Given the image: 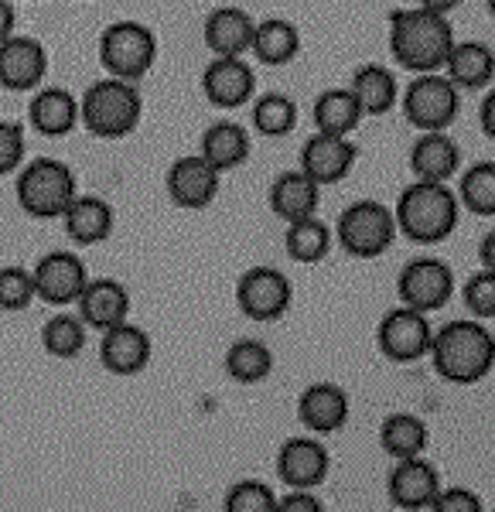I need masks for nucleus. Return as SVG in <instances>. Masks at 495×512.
I'll return each mask as SVG.
<instances>
[{"label":"nucleus","mask_w":495,"mask_h":512,"mask_svg":"<svg viewBox=\"0 0 495 512\" xmlns=\"http://www.w3.org/2000/svg\"><path fill=\"white\" fill-rule=\"evenodd\" d=\"M451 48H455V28L444 14L424 7H396L390 14V52L407 72L427 76L444 69Z\"/></svg>","instance_id":"1"},{"label":"nucleus","mask_w":495,"mask_h":512,"mask_svg":"<svg viewBox=\"0 0 495 512\" xmlns=\"http://www.w3.org/2000/svg\"><path fill=\"white\" fill-rule=\"evenodd\" d=\"M434 373L455 386H472L495 366V338L478 321H448L431 338Z\"/></svg>","instance_id":"2"},{"label":"nucleus","mask_w":495,"mask_h":512,"mask_svg":"<svg viewBox=\"0 0 495 512\" xmlns=\"http://www.w3.org/2000/svg\"><path fill=\"white\" fill-rule=\"evenodd\" d=\"M458 198L451 195L448 185H434V181H414L396 198V229L420 246L441 243L455 233L458 226Z\"/></svg>","instance_id":"3"},{"label":"nucleus","mask_w":495,"mask_h":512,"mask_svg":"<svg viewBox=\"0 0 495 512\" xmlns=\"http://www.w3.org/2000/svg\"><path fill=\"white\" fill-rule=\"evenodd\" d=\"M144 117V99L137 93V82L127 79H99L79 99V123L99 140H120L137 130Z\"/></svg>","instance_id":"4"},{"label":"nucleus","mask_w":495,"mask_h":512,"mask_svg":"<svg viewBox=\"0 0 495 512\" xmlns=\"http://www.w3.org/2000/svg\"><path fill=\"white\" fill-rule=\"evenodd\" d=\"M14 195H18V205L31 219H62L65 209L76 202L79 188L76 175L65 161L35 158L21 164Z\"/></svg>","instance_id":"5"},{"label":"nucleus","mask_w":495,"mask_h":512,"mask_svg":"<svg viewBox=\"0 0 495 512\" xmlns=\"http://www.w3.org/2000/svg\"><path fill=\"white\" fill-rule=\"evenodd\" d=\"M154 59H158V38L147 24L113 21L99 35V65L106 69V76L137 82L151 72Z\"/></svg>","instance_id":"6"},{"label":"nucleus","mask_w":495,"mask_h":512,"mask_svg":"<svg viewBox=\"0 0 495 512\" xmlns=\"http://www.w3.org/2000/svg\"><path fill=\"white\" fill-rule=\"evenodd\" d=\"M335 233H338L342 250L349 256H356V260H373V256H383L393 246L396 219L383 202L362 198V202L349 205V209L338 216Z\"/></svg>","instance_id":"7"},{"label":"nucleus","mask_w":495,"mask_h":512,"mask_svg":"<svg viewBox=\"0 0 495 512\" xmlns=\"http://www.w3.org/2000/svg\"><path fill=\"white\" fill-rule=\"evenodd\" d=\"M458 106V89L444 76H437V72L417 76L407 93H403V117H407L410 127L424 130V134L448 130L458 117Z\"/></svg>","instance_id":"8"},{"label":"nucleus","mask_w":495,"mask_h":512,"mask_svg":"<svg viewBox=\"0 0 495 512\" xmlns=\"http://www.w3.org/2000/svg\"><path fill=\"white\" fill-rule=\"evenodd\" d=\"M396 294H400L403 308L427 315V311H437L451 301V294H455V274H451L448 263L431 260V256L410 260L400 270V277H396Z\"/></svg>","instance_id":"9"},{"label":"nucleus","mask_w":495,"mask_h":512,"mask_svg":"<svg viewBox=\"0 0 495 512\" xmlns=\"http://www.w3.org/2000/svg\"><path fill=\"white\" fill-rule=\"evenodd\" d=\"M31 277H35V297L52 304V308H69V304H76L89 284L86 263H82L76 253H65V250L41 256L35 263V270H31Z\"/></svg>","instance_id":"10"},{"label":"nucleus","mask_w":495,"mask_h":512,"mask_svg":"<svg viewBox=\"0 0 495 512\" xmlns=\"http://www.w3.org/2000/svg\"><path fill=\"white\" fill-rule=\"evenodd\" d=\"M236 304L250 321H277L291 308V280L277 267H250L236 284Z\"/></svg>","instance_id":"11"},{"label":"nucleus","mask_w":495,"mask_h":512,"mask_svg":"<svg viewBox=\"0 0 495 512\" xmlns=\"http://www.w3.org/2000/svg\"><path fill=\"white\" fill-rule=\"evenodd\" d=\"M431 325H427V315L410 308H396L390 311L376 328V345L386 359L393 362H417L431 352Z\"/></svg>","instance_id":"12"},{"label":"nucleus","mask_w":495,"mask_h":512,"mask_svg":"<svg viewBox=\"0 0 495 512\" xmlns=\"http://www.w3.org/2000/svg\"><path fill=\"white\" fill-rule=\"evenodd\" d=\"M48 52L38 38L14 35L0 45V86L11 93H35L45 82Z\"/></svg>","instance_id":"13"},{"label":"nucleus","mask_w":495,"mask_h":512,"mask_svg":"<svg viewBox=\"0 0 495 512\" xmlns=\"http://www.w3.org/2000/svg\"><path fill=\"white\" fill-rule=\"evenodd\" d=\"M219 178L222 175L202 154H185L168 168L164 185H168V195L178 209H205L219 195Z\"/></svg>","instance_id":"14"},{"label":"nucleus","mask_w":495,"mask_h":512,"mask_svg":"<svg viewBox=\"0 0 495 512\" xmlns=\"http://www.w3.org/2000/svg\"><path fill=\"white\" fill-rule=\"evenodd\" d=\"M356 158H359V147L352 144L349 137L315 134L304 140V147H301V171L325 188L349 175Z\"/></svg>","instance_id":"15"},{"label":"nucleus","mask_w":495,"mask_h":512,"mask_svg":"<svg viewBox=\"0 0 495 512\" xmlns=\"http://www.w3.org/2000/svg\"><path fill=\"white\" fill-rule=\"evenodd\" d=\"M257 76L246 59H212L202 72V93L219 110H239L253 99Z\"/></svg>","instance_id":"16"},{"label":"nucleus","mask_w":495,"mask_h":512,"mask_svg":"<svg viewBox=\"0 0 495 512\" xmlns=\"http://www.w3.org/2000/svg\"><path fill=\"white\" fill-rule=\"evenodd\" d=\"M99 362H103V369L113 376L144 373L147 362H151V338H147L144 328L123 321V325L103 332V342H99Z\"/></svg>","instance_id":"17"},{"label":"nucleus","mask_w":495,"mask_h":512,"mask_svg":"<svg viewBox=\"0 0 495 512\" xmlns=\"http://www.w3.org/2000/svg\"><path fill=\"white\" fill-rule=\"evenodd\" d=\"M328 468H332V458H328V448L311 437H291L284 441V448L277 454V475L284 478L291 489H315L328 478Z\"/></svg>","instance_id":"18"},{"label":"nucleus","mask_w":495,"mask_h":512,"mask_svg":"<svg viewBox=\"0 0 495 512\" xmlns=\"http://www.w3.org/2000/svg\"><path fill=\"white\" fill-rule=\"evenodd\" d=\"M253 31H257V21L243 7H216L205 18L202 35L216 59H243L253 45Z\"/></svg>","instance_id":"19"},{"label":"nucleus","mask_w":495,"mask_h":512,"mask_svg":"<svg viewBox=\"0 0 495 512\" xmlns=\"http://www.w3.org/2000/svg\"><path fill=\"white\" fill-rule=\"evenodd\" d=\"M79 318L86 328H96V332H110L127 321L130 315V294L120 280H89L86 291L79 297Z\"/></svg>","instance_id":"20"},{"label":"nucleus","mask_w":495,"mask_h":512,"mask_svg":"<svg viewBox=\"0 0 495 512\" xmlns=\"http://www.w3.org/2000/svg\"><path fill=\"white\" fill-rule=\"evenodd\" d=\"M386 489H390L393 506L417 512V509L431 506L434 495L441 492V475H437V468L431 465V461L407 458V461H396Z\"/></svg>","instance_id":"21"},{"label":"nucleus","mask_w":495,"mask_h":512,"mask_svg":"<svg viewBox=\"0 0 495 512\" xmlns=\"http://www.w3.org/2000/svg\"><path fill=\"white\" fill-rule=\"evenodd\" d=\"M28 123L41 137H69L79 127V99L62 86H41L28 103Z\"/></svg>","instance_id":"22"},{"label":"nucleus","mask_w":495,"mask_h":512,"mask_svg":"<svg viewBox=\"0 0 495 512\" xmlns=\"http://www.w3.org/2000/svg\"><path fill=\"white\" fill-rule=\"evenodd\" d=\"M297 417H301V424L308 431L332 434L349 420V396L335 383H315L297 400Z\"/></svg>","instance_id":"23"},{"label":"nucleus","mask_w":495,"mask_h":512,"mask_svg":"<svg viewBox=\"0 0 495 512\" xmlns=\"http://www.w3.org/2000/svg\"><path fill=\"white\" fill-rule=\"evenodd\" d=\"M318 198H321L318 181H311L304 171H284V175L270 185V212L291 226V222L315 216Z\"/></svg>","instance_id":"24"},{"label":"nucleus","mask_w":495,"mask_h":512,"mask_svg":"<svg viewBox=\"0 0 495 512\" xmlns=\"http://www.w3.org/2000/svg\"><path fill=\"white\" fill-rule=\"evenodd\" d=\"M444 72H448L451 86L458 89H485L495 76V52L482 41H455V48L448 52V62H444Z\"/></svg>","instance_id":"25"},{"label":"nucleus","mask_w":495,"mask_h":512,"mask_svg":"<svg viewBox=\"0 0 495 512\" xmlns=\"http://www.w3.org/2000/svg\"><path fill=\"white\" fill-rule=\"evenodd\" d=\"M62 222H65V233H69L72 243L96 246V243H103V239H110L117 216H113L110 202H103V198L76 195V202L65 209Z\"/></svg>","instance_id":"26"},{"label":"nucleus","mask_w":495,"mask_h":512,"mask_svg":"<svg viewBox=\"0 0 495 512\" xmlns=\"http://www.w3.org/2000/svg\"><path fill=\"white\" fill-rule=\"evenodd\" d=\"M458 144L448 134H424L410 147V171L417 175V181H434V185H444L451 175H458Z\"/></svg>","instance_id":"27"},{"label":"nucleus","mask_w":495,"mask_h":512,"mask_svg":"<svg viewBox=\"0 0 495 512\" xmlns=\"http://www.w3.org/2000/svg\"><path fill=\"white\" fill-rule=\"evenodd\" d=\"M198 147H202L198 154H202L219 175H226V171L239 168V164L250 158V134H246V127H239L233 120H219L205 130Z\"/></svg>","instance_id":"28"},{"label":"nucleus","mask_w":495,"mask_h":512,"mask_svg":"<svg viewBox=\"0 0 495 512\" xmlns=\"http://www.w3.org/2000/svg\"><path fill=\"white\" fill-rule=\"evenodd\" d=\"M349 93L356 96L362 117H383V113H390L396 103V76L390 69H383V65L369 62L352 76Z\"/></svg>","instance_id":"29"},{"label":"nucleus","mask_w":495,"mask_h":512,"mask_svg":"<svg viewBox=\"0 0 495 512\" xmlns=\"http://www.w3.org/2000/svg\"><path fill=\"white\" fill-rule=\"evenodd\" d=\"M250 52L257 55V62H263V65H287L297 52H301V31L284 18L257 21Z\"/></svg>","instance_id":"30"},{"label":"nucleus","mask_w":495,"mask_h":512,"mask_svg":"<svg viewBox=\"0 0 495 512\" xmlns=\"http://www.w3.org/2000/svg\"><path fill=\"white\" fill-rule=\"evenodd\" d=\"M311 113H315L318 134H332V137H349L362 123V110L349 89H325L315 99V110Z\"/></svg>","instance_id":"31"},{"label":"nucleus","mask_w":495,"mask_h":512,"mask_svg":"<svg viewBox=\"0 0 495 512\" xmlns=\"http://www.w3.org/2000/svg\"><path fill=\"white\" fill-rule=\"evenodd\" d=\"M379 444L396 461L420 458V451L427 448L424 420L414 414H390L383 420V427H379Z\"/></svg>","instance_id":"32"},{"label":"nucleus","mask_w":495,"mask_h":512,"mask_svg":"<svg viewBox=\"0 0 495 512\" xmlns=\"http://www.w3.org/2000/svg\"><path fill=\"white\" fill-rule=\"evenodd\" d=\"M270 369H274V355L257 338H239V342L229 345L226 352L229 379H236L243 386H257L270 376Z\"/></svg>","instance_id":"33"},{"label":"nucleus","mask_w":495,"mask_h":512,"mask_svg":"<svg viewBox=\"0 0 495 512\" xmlns=\"http://www.w3.org/2000/svg\"><path fill=\"white\" fill-rule=\"evenodd\" d=\"M284 246H287V256H291V260L318 263V260H325L328 250H332V229L315 216L291 222V226H287V236H284Z\"/></svg>","instance_id":"34"},{"label":"nucleus","mask_w":495,"mask_h":512,"mask_svg":"<svg viewBox=\"0 0 495 512\" xmlns=\"http://www.w3.org/2000/svg\"><path fill=\"white\" fill-rule=\"evenodd\" d=\"M458 205H465L472 216H495V161H478L461 175Z\"/></svg>","instance_id":"35"},{"label":"nucleus","mask_w":495,"mask_h":512,"mask_svg":"<svg viewBox=\"0 0 495 512\" xmlns=\"http://www.w3.org/2000/svg\"><path fill=\"white\" fill-rule=\"evenodd\" d=\"M250 117L263 137H287L297 127V106L284 93H263L260 99H253Z\"/></svg>","instance_id":"36"},{"label":"nucleus","mask_w":495,"mask_h":512,"mask_svg":"<svg viewBox=\"0 0 495 512\" xmlns=\"http://www.w3.org/2000/svg\"><path fill=\"white\" fill-rule=\"evenodd\" d=\"M41 345L52 359H76L86 349V325L76 315H55L41 328Z\"/></svg>","instance_id":"37"},{"label":"nucleus","mask_w":495,"mask_h":512,"mask_svg":"<svg viewBox=\"0 0 495 512\" xmlns=\"http://www.w3.org/2000/svg\"><path fill=\"white\" fill-rule=\"evenodd\" d=\"M222 512H277V495L267 482L246 478V482H236L226 492Z\"/></svg>","instance_id":"38"},{"label":"nucleus","mask_w":495,"mask_h":512,"mask_svg":"<svg viewBox=\"0 0 495 512\" xmlns=\"http://www.w3.org/2000/svg\"><path fill=\"white\" fill-rule=\"evenodd\" d=\"M35 301V277L24 267H0V311H24Z\"/></svg>","instance_id":"39"},{"label":"nucleus","mask_w":495,"mask_h":512,"mask_svg":"<svg viewBox=\"0 0 495 512\" xmlns=\"http://www.w3.org/2000/svg\"><path fill=\"white\" fill-rule=\"evenodd\" d=\"M465 308L475 318H495V274L478 270L465 280Z\"/></svg>","instance_id":"40"},{"label":"nucleus","mask_w":495,"mask_h":512,"mask_svg":"<svg viewBox=\"0 0 495 512\" xmlns=\"http://www.w3.org/2000/svg\"><path fill=\"white\" fill-rule=\"evenodd\" d=\"M24 164V127L18 120H0V175H14Z\"/></svg>","instance_id":"41"},{"label":"nucleus","mask_w":495,"mask_h":512,"mask_svg":"<svg viewBox=\"0 0 495 512\" xmlns=\"http://www.w3.org/2000/svg\"><path fill=\"white\" fill-rule=\"evenodd\" d=\"M431 512H482V499L468 489H441L434 495Z\"/></svg>","instance_id":"42"},{"label":"nucleus","mask_w":495,"mask_h":512,"mask_svg":"<svg viewBox=\"0 0 495 512\" xmlns=\"http://www.w3.org/2000/svg\"><path fill=\"white\" fill-rule=\"evenodd\" d=\"M277 512H325V509H321V502L308 489H294L291 495L277 499Z\"/></svg>","instance_id":"43"},{"label":"nucleus","mask_w":495,"mask_h":512,"mask_svg":"<svg viewBox=\"0 0 495 512\" xmlns=\"http://www.w3.org/2000/svg\"><path fill=\"white\" fill-rule=\"evenodd\" d=\"M478 120H482V134L495 144V89L482 99V110H478Z\"/></svg>","instance_id":"44"},{"label":"nucleus","mask_w":495,"mask_h":512,"mask_svg":"<svg viewBox=\"0 0 495 512\" xmlns=\"http://www.w3.org/2000/svg\"><path fill=\"white\" fill-rule=\"evenodd\" d=\"M14 28H18V14H14V7L7 0H0V45L7 38H14Z\"/></svg>","instance_id":"45"},{"label":"nucleus","mask_w":495,"mask_h":512,"mask_svg":"<svg viewBox=\"0 0 495 512\" xmlns=\"http://www.w3.org/2000/svg\"><path fill=\"white\" fill-rule=\"evenodd\" d=\"M478 260H482V270H492L495 274V233H489L478 246Z\"/></svg>","instance_id":"46"},{"label":"nucleus","mask_w":495,"mask_h":512,"mask_svg":"<svg viewBox=\"0 0 495 512\" xmlns=\"http://www.w3.org/2000/svg\"><path fill=\"white\" fill-rule=\"evenodd\" d=\"M417 4L424 7V11H434V14H444V18H448V11L458 7V0H417Z\"/></svg>","instance_id":"47"},{"label":"nucleus","mask_w":495,"mask_h":512,"mask_svg":"<svg viewBox=\"0 0 495 512\" xmlns=\"http://www.w3.org/2000/svg\"><path fill=\"white\" fill-rule=\"evenodd\" d=\"M485 4H489V14H492V18H495V0H485Z\"/></svg>","instance_id":"48"}]
</instances>
